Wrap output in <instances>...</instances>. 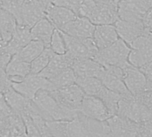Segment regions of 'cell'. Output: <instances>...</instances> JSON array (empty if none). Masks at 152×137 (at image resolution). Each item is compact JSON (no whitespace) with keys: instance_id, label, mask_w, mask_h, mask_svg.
I'll return each mask as SVG.
<instances>
[{"instance_id":"6da1fadb","label":"cell","mask_w":152,"mask_h":137,"mask_svg":"<svg viewBox=\"0 0 152 137\" xmlns=\"http://www.w3.org/2000/svg\"><path fill=\"white\" fill-rule=\"evenodd\" d=\"M41 116L47 121H72L79 116V112L72 111L61 106L48 91H39L34 100Z\"/></svg>"},{"instance_id":"7a4b0ae2","label":"cell","mask_w":152,"mask_h":137,"mask_svg":"<svg viewBox=\"0 0 152 137\" xmlns=\"http://www.w3.org/2000/svg\"><path fill=\"white\" fill-rule=\"evenodd\" d=\"M52 4L53 0H25L15 17L17 24L31 29L38 22L46 18L47 10Z\"/></svg>"},{"instance_id":"3957f363","label":"cell","mask_w":152,"mask_h":137,"mask_svg":"<svg viewBox=\"0 0 152 137\" xmlns=\"http://www.w3.org/2000/svg\"><path fill=\"white\" fill-rule=\"evenodd\" d=\"M117 115L137 124H144L152 116V109L135 97H122Z\"/></svg>"},{"instance_id":"277c9868","label":"cell","mask_w":152,"mask_h":137,"mask_svg":"<svg viewBox=\"0 0 152 137\" xmlns=\"http://www.w3.org/2000/svg\"><path fill=\"white\" fill-rule=\"evenodd\" d=\"M132 48L122 40H118L111 46L99 50L95 58L103 65H110L123 68L129 63V56Z\"/></svg>"},{"instance_id":"5b68a950","label":"cell","mask_w":152,"mask_h":137,"mask_svg":"<svg viewBox=\"0 0 152 137\" xmlns=\"http://www.w3.org/2000/svg\"><path fill=\"white\" fill-rule=\"evenodd\" d=\"M107 137H143L141 124H137L118 115L106 121Z\"/></svg>"},{"instance_id":"8992f818","label":"cell","mask_w":152,"mask_h":137,"mask_svg":"<svg viewBox=\"0 0 152 137\" xmlns=\"http://www.w3.org/2000/svg\"><path fill=\"white\" fill-rule=\"evenodd\" d=\"M62 33L66 44V54L74 61L86 58H96L99 49L92 39H79L69 36L63 32Z\"/></svg>"},{"instance_id":"52a82bcc","label":"cell","mask_w":152,"mask_h":137,"mask_svg":"<svg viewBox=\"0 0 152 137\" xmlns=\"http://www.w3.org/2000/svg\"><path fill=\"white\" fill-rule=\"evenodd\" d=\"M129 63L137 68H141L152 62V32L145 30L142 36L138 38L131 47Z\"/></svg>"},{"instance_id":"ba28073f","label":"cell","mask_w":152,"mask_h":137,"mask_svg":"<svg viewBox=\"0 0 152 137\" xmlns=\"http://www.w3.org/2000/svg\"><path fill=\"white\" fill-rule=\"evenodd\" d=\"M151 7L148 0H120L118 16L123 21L142 23L144 16Z\"/></svg>"},{"instance_id":"9c48e42d","label":"cell","mask_w":152,"mask_h":137,"mask_svg":"<svg viewBox=\"0 0 152 137\" xmlns=\"http://www.w3.org/2000/svg\"><path fill=\"white\" fill-rule=\"evenodd\" d=\"M49 92L61 106L77 112H79L80 107L86 95L81 87L76 84Z\"/></svg>"},{"instance_id":"30bf717a","label":"cell","mask_w":152,"mask_h":137,"mask_svg":"<svg viewBox=\"0 0 152 137\" xmlns=\"http://www.w3.org/2000/svg\"><path fill=\"white\" fill-rule=\"evenodd\" d=\"M13 88L23 96L33 100L39 91H49L50 82L39 75L30 74L22 82L13 83Z\"/></svg>"},{"instance_id":"8fae6325","label":"cell","mask_w":152,"mask_h":137,"mask_svg":"<svg viewBox=\"0 0 152 137\" xmlns=\"http://www.w3.org/2000/svg\"><path fill=\"white\" fill-rule=\"evenodd\" d=\"M105 70L100 77L102 84L110 91L121 95L122 97L132 96L124 82V71L116 66L104 65Z\"/></svg>"},{"instance_id":"7c38bea8","label":"cell","mask_w":152,"mask_h":137,"mask_svg":"<svg viewBox=\"0 0 152 137\" xmlns=\"http://www.w3.org/2000/svg\"><path fill=\"white\" fill-rule=\"evenodd\" d=\"M79 112L86 117L99 122H105L112 116L108 108L99 98L89 95H85Z\"/></svg>"},{"instance_id":"4fadbf2b","label":"cell","mask_w":152,"mask_h":137,"mask_svg":"<svg viewBox=\"0 0 152 137\" xmlns=\"http://www.w3.org/2000/svg\"><path fill=\"white\" fill-rule=\"evenodd\" d=\"M124 82L128 91L133 97L139 96L147 88V79L140 68L128 63L123 68Z\"/></svg>"},{"instance_id":"5bb4252c","label":"cell","mask_w":152,"mask_h":137,"mask_svg":"<svg viewBox=\"0 0 152 137\" xmlns=\"http://www.w3.org/2000/svg\"><path fill=\"white\" fill-rule=\"evenodd\" d=\"M96 26L87 18L77 16L63 27L61 32L79 39H92Z\"/></svg>"},{"instance_id":"9a60e30c","label":"cell","mask_w":152,"mask_h":137,"mask_svg":"<svg viewBox=\"0 0 152 137\" xmlns=\"http://www.w3.org/2000/svg\"><path fill=\"white\" fill-rule=\"evenodd\" d=\"M115 26L119 39L124 41L130 48L145 32V27L142 23H132L119 19L115 23Z\"/></svg>"},{"instance_id":"2e32d148","label":"cell","mask_w":152,"mask_h":137,"mask_svg":"<svg viewBox=\"0 0 152 137\" xmlns=\"http://www.w3.org/2000/svg\"><path fill=\"white\" fill-rule=\"evenodd\" d=\"M87 19H89L95 26L115 24L119 20L118 7L101 5L96 2L94 9Z\"/></svg>"},{"instance_id":"e0dca14e","label":"cell","mask_w":152,"mask_h":137,"mask_svg":"<svg viewBox=\"0 0 152 137\" xmlns=\"http://www.w3.org/2000/svg\"><path fill=\"white\" fill-rule=\"evenodd\" d=\"M72 69L75 73L76 77H95L100 80L105 66L95 59L86 58L75 60L72 65Z\"/></svg>"},{"instance_id":"ac0fdd59","label":"cell","mask_w":152,"mask_h":137,"mask_svg":"<svg viewBox=\"0 0 152 137\" xmlns=\"http://www.w3.org/2000/svg\"><path fill=\"white\" fill-rule=\"evenodd\" d=\"M74 60L68 55H56L55 54L50 60L48 65L39 75L47 80H51L64 70L71 68Z\"/></svg>"},{"instance_id":"d6986e66","label":"cell","mask_w":152,"mask_h":137,"mask_svg":"<svg viewBox=\"0 0 152 137\" xmlns=\"http://www.w3.org/2000/svg\"><path fill=\"white\" fill-rule=\"evenodd\" d=\"M92 40L99 50L104 49L119 40L115 24L96 26Z\"/></svg>"},{"instance_id":"ffe728a7","label":"cell","mask_w":152,"mask_h":137,"mask_svg":"<svg viewBox=\"0 0 152 137\" xmlns=\"http://www.w3.org/2000/svg\"><path fill=\"white\" fill-rule=\"evenodd\" d=\"M4 97L15 113L22 117L29 115L30 109L33 104L32 100L17 92L13 87L4 95Z\"/></svg>"},{"instance_id":"44dd1931","label":"cell","mask_w":152,"mask_h":137,"mask_svg":"<svg viewBox=\"0 0 152 137\" xmlns=\"http://www.w3.org/2000/svg\"><path fill=\"white\" fill-rule=\"evenodd\" d=\"M32 40L31 29L23 26L17 25V29L10 41L5 42L7 50L14 56L19 53L25 46Z\"/></svg>"},{"instance_id":"7402d4cb","label":"cell","mask_w":152,"mask_h":137,"mask_svg":"<svg viewBox=\"0 0 152 137\" xmlns=\"http://www.w3.org/2000/svg\"><path fill=\"white\" fill-rule=\"evenodd\" d=\"M76 17L77 15L73 12L64 7L54 6L53 4L48 7L46 13V18L57 30H62L64 25L74 20Z\"/></svg>"},{"instance_id":"603a6c76","label":"cell","mask_w":152,"mask_h":137,"mask_svg":"<svg viewBox=\"0 0 152 137\" xmlns=\"http://www.w3.org/2000/svg\"><path fill=\"white\" fill-rule=\"evenodd\" d=\"M55 30V26L47 18H44L38 22L31 29L32 40L39 41L43 43L46 46V48H49Z\"/></svg>"},{"instance_id":"cb8c5ba5","label":"cell","mask_w":152,"mask_h":137,"mask_svg":"<svg viewBox=\"0 0 152 137\" xmlns=\"http://www.w3.org/2000/svg\"><path fill=\"white\" fill-rule=\"evenodd\" d=\"M6 72L13 83H20L31 74V64L21 61L13 56Z\"/></svg>"},{"instance_id":"d4e9b609","label":"cell","mask_w":152,"mask_h":137,"mask_svg":"<svg viewBox=\"0 0 152 137\" xmlns=\"http://www.w3.org/2000/svg\"><path fill=\"white\" fill-rule=\"evenodd\" d=\"M17 25L16 19L11 13L3 7L0 8V32L4 42L7 43L11 40L17 29Z\"/></svg>"},{"instance_id":"484cf974","label":"cell","mask_w":152,"mask_h":137,"mask_svg":"<svg viewBox=\"0 0 152 137\" xmlns=\"http://www.w3.org/2000/svg\"><path fill=\"white\" fill-rule=\"evenodd\" d=\"M76 84H78L86 95L99 97L105 85L99 78L95 77H77Z\"/></svg>"},{"instance_id":"4316f807","label":"cell","mask_w":152,"mask_h":137,"mask_svg":"<svg viewBox=\"0 0 152 137\" xmlns=\"http://www.w3.org/2000/svg\"><path fill=\"white\" fill-rule=\"evenodd\" d=\"M45 48L46 46L43 43L37 40H31L27 46H25L19 53H17L14 56L21 61L31 64L44 51Z\"/></svg>"},{"instance_id":"83f0119b","label":"cell","mask_w":152,"mask_h":137,"mask_svg":"<svg viewBox=\"0 0 152 137\" xmlns=\"http://www.w3.org/2000/svg\"><path fill=\"white\" fill-rule=\"evenodd\" d=\"M76 79H77V77H76V75L72 69V67L68 68V69L64 70L53 79L48 80L50 82V89L48 92L63 89L72 84H75Z\"/></svg>"},{"instance_id":"f1b7e54d","label":"cell","mask_w":152,"mask_h":137,"mask_svg":"<svg viewBox=\"0 0 152 137\" xmlns=\"http://www.w3.org/2000/svg\"><path fill=\"white\" fill-rule=\"evenodd\" d=\"M55 53L50 48H46L44 51L31 63V74L39 75L48 65Z\"/></svg>"},{"instance_id":"f546056e","label":"cell","mask_w":152,"mask_h":137,"mask_svg":"<svg viewBox=\"0 0 152 137\" xmlns=\"http://www.w3.org/2000/svg\"><path fill=\"white\" fill-rule=\"evenodd\" d=\"M26 125L23 117L16 113L8 117V137H24Z\"/></svg>"},{"instance_id":"4dcf8cb0","label":"cell","mask_w":152,"mask_h":137,"mask_svg":"<svg viewBox=\"0 0 152 137\" xmlns=\"http://www.w3.org/2000/svg\"><path fill=\"white\" fill-rule=\"evenodd\" d=\"M49 48L56 55H64L66 53L67 51L66 44H65L63 33L60 30H57V29L55 30L52 39H51Z\"/></svg>"},{"instance_id":"1f68e13d","label":"cell","mask_w":152,"mask_h":137,"mask_svg":"<svg viewBox=\"0 0 152 137\" xmlns=\"http://www.w3.org/2000/svg\"><path fill=\"white\" fill-rule=\"evenodd\" d=\"M82 1L83 0H53V5L66 8L78 16Z\"/></svg>"},{"instance_id":"d6a6232c","label":"cell","mask_w":152,"mask_h":137,"mask_svg":"<svg viewBox=\"0 0 152 137\" xmlns=\"http://www.w3.org/2000/svg\"><path fill=\"white\" fill-rule=\"evenodd\" d=\"M24 1L25 0H3L2 7L16 17L20 13Z\"/></svg>"},{"instance_id":"836d02e7","label":"cell","mask_w":152,"mask_h":137,"mask_svg":"<svg viewBox=\"0 0 152 137\" xmlns=\"http://www.w3.org/2000/svg\"><path fill=\"white\" fill-rule=\"evenodd\" d=\"M23 119L26 125V137H41L38 127L35 125L30 116H23Z\"/></svg>"},{"instance_id":"e575fe53","label":"cell","mask_w":152,"mask_h":137,"mask_svg":"<svg viewBox=\"0 0 152 137\" xmlns=\"http://www.w3.org/2000/svg\"><path fill=\"white\" fill-rule=\"evenodd\" d=\"M13 87V82L6 70H0V95H5Z\"/></svg>"},{"instance_id":"d590c367","label":"cell","mask_w":152,"mask_h":137,"mask_svg":"<svg viewBox=\"0 0 152 137\" xmlns=\"http://www.w3.org/2000/svg\"><path fill=\"white\" fill-rule=\"evenodd\" d=\"M13 56L7 50L5 42H2L0 44V70H6Z\"/></svg>"},{"instance_id":"8d00e7d4","label":"cell","mask_w":152,"mask_h":137,"mask_svg":"<svg viewBox=\"0 0 152 137\" xmlns=\"http://www.w3.org/2000/svg\"><path fill=\"white\" fill-rule=\"evenodd\" d=\"M8 117L0 110V137H8Z\"/></svg>"},{"instance_id":"74e56055","label":"cell","mask_w":152,"mask_h":137,"mask_svg":"<svg viewBox=\"0 0 152 137\" xmlns=\"http://www.w3.org/2000/svg\"><path fill=\"white\" fill-rule=\"evenodd\" d=\"M140 69L145 75L147 79V88L152 90V62L147 64Z\"/></svg>"},{"instance_id":"f35d334b","label":"cell","mask_w":152,"mask_h":137,"mask_svg":"<svg viewBox=\"0 0 152 137\" xmlns=\"http://www.w3.org/2000/svg\"><path fill=\"white\" fill-rule=\"evenodd\" d=\"M142 23H143L146 31L152 32V7L147 12V14L144 16V19L142 21Z\"/></svg>"},{"instance_id":"ab89813d","label":"cell","mask_w":152,"mask_h":137,"mask_svg":"<svg viewBox=\"0 0 152 137\" xmlns=\"http://www.w3.org/2000/svg\"><path fill=\"white\" fill-rule=\"evenodd\" d=\"M143 137H152V116L146 123L142 124Z\"/></svg>"},{"instance_id":"60d3db41","label":"cell","mask_w":152,"mask_h":137,"mask_svg":"<svg viewBox=\"0 0 152 137\" xmlns=\"http://www.w3.org/2000/svg\"><path fill=\"white\" fill-rule=\"evenodd\" d=\"M95 1L98 4L110 6V7H118L120 0H95Z\"/></svg>"},{"instance_id":"b9f144b4","label":"cell","mask_w":152,"mask_h":137,"mask_svg":"<svg viewBox=\"0 0 152 137\" xmlns=\"http://www.w3.org/2000/svg\"><path fill=\"white\" fill-rule=\"evenodd\" d=\"M2 42H4V40H3V38H2V35H1V32H0V44H1Z\"/></svg>"},{"instance_id":"7bdbcfd3","label":"cell","mask_w":152,"mask_h":137,"mask_svg":"<svg viewBox=\"0 0 152 137\" xmlns=\"http://www.w3.org/2000/svg\"><path fill=\"white\" fill-rule=\"evenodd\" d=\"M148 2L150 3V5H151V7H152V0H148Z\"/></svg>"}]
</instances>
